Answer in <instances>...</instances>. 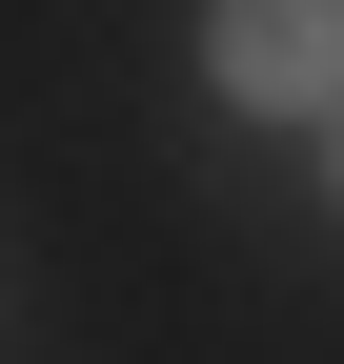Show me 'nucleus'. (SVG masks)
I'll use <instances>...</instances> for the list:
<instances>
[{
	"label": "nucleus",
	"mask_w": 344,
	"mask_h": 364,
	"mask_svg": "<svg viewBox=\"0 0 344 364\" xmlns=\"http://www.w3.org/2000/svg\"><path fill=\"white\" fill-rule=\"evenodd\" d=\"M324 182H344V102H324Z\"/></svg>",
	"instance_id": "f03ea898"
},
{
	"label": "nucleus",
	"mask_w": 344,
	"mask_h": 364,
	"mask_svg": "<svg viewBox=\"0 0 344 364\" xmlns=\"http://www.w3.org/2000/svg\"><path fill=\"white\" fill-rule=\"evenodd\" d=\"M203 81L243 122H324L344 102V0H203Z\"/></svg>",
	"instance_id": "f257e3e1"
}]
</instances>
